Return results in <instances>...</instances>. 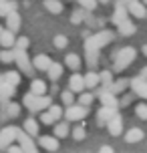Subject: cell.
Returning <instances> with one entry per match:
<instances>
[{
    "instance_id": "cell-1",
    "label": "cell",
    "mask_w": 147,
    "mask_h": 153,
    "mask_svg": "<svg viewBox=\"0 0 147 153\" xmlns=\"http://www.w3.org/2000/svg\"><path fill=\"white\" fill-rule=\"evenodd\" d=\"M115 32L113 30H99L95 34H89L85 38V53H87V67L93 69L99 65V51L103 46H107L109 42H113Z\"/></svg>"
},
{
    "instance_id": "cell-2",
    "label": "cell",
    "mask_w": 147,
    "mask_h": 153,
    "mask_svg": "<svg viewBox=\"0 0 147 153\" xmlns=\"http://www.w3.org/2000/svg\"><path fill=\"white\" fill-rule=\"evenodd\" d=\"M22 105L28 109L30 113H40V111H45V109H48L53 105V99L48 97L47 93H45V95H34L32 91H28L22 99Z\"/></svg>"
},
{
    "instance_id": "cell-3",
    "label": "cell",
    "mask_w": 147,
    "mask_h": 153,
    "mask_svg": "<svg viewBox=\"0 0 147 153\" xmlns=\"http://www.w3.org/2000/svg\"><path fill=\"white\" fill-rule=\"evenodd\" d=\"M135 56H137V51L133 48V46H123V48H119L113 56V71L115 73H123L133 61H135Z\"/></svg>"
},
{
    "instance_id": "cell-4",
    "label": "cell",
    "mask_w": 147,
    "mask_h": 153,
    "mask_svg": "<svg viewBox=\"0 0 147 153\" xmlns=\"http://www.w3.org/2000/svg\"><path fill=\"white\" fill-rule=\"evenodd\" d=\"M14 48V62L20 67V73H24V75L28 76H34V65L30 62V59H28V53H26V48H16V46H12Z\"/></svg>"
},
{
    "instance_id": "cell-5",
    "label": "cell",
    "mask_w": 147,
    "mask_h": 153,
    "mask_svg": "<svg viewBox=\"0 0 147 153\" xmlns=\"http://www.w3.org/2000/svg\"><path fill=\"white\" fill-rule=\"evenodd\" d=\"M87 113H89V107H85V105H81V103H73V105H69V107L65 109V119L67 121H81V119H85Z\"/></svg>"
},
{
    "instance_id": "cell-6",
    "label": "cell",
    "mask_w": 147,
    "mask_h": 153,
    "mask_svg": "<svg viewBox=\"0 0 147 153\" xmlns=\"http://www.w3.org/2000/svg\"><path fill=\"white\" fill-rule=\"evenodd\" d=\"M16 141H18V145L22 147V151H26V153H36L39 151V147H36V143H34V139H32V135L28 133V131L20 129Z\"/></svg>"
},
{
    "instance_id": "cell-7",
    "label": "cell",
    "mask_w": 147,
    "mask_h": 153,
    "mask_svg": "<svg viewBox=\"0 0 147 153\" xmlns=\"http://www.w3.org/2000/svg\"><path fill=\"white\" fill-rule=\"evenodd\" d=\"M18 127H14V125H10V127H4V129L0 131V149H6L8 145H12L16 141V137H18Z\"/></svg>"
},
{
    "instance_id": "cell-8",
    "label": "cell",
    "mask_w": 147,
    "mask_h": 153,
    "mask_svg": "<svg viewBox=\"0 0 147 153\" xmlns=\"http://www.w3.org/2000/svg\"><path fill=\"white\" fill-rule=\"evenodd\" d=\"M97 95H99V101H101V105H107V107H113L119 111V99H117V95L115 93H111L109 89H105V87H101L99 91H97Z\"/></svg>"
},
{
    "instance_id": "cell-9",
    "label": "cell",
    "mask_w": 147,
    "mask_h": 153,
    "mask_svg": "<svg viewBox=\"0 0 147 153\" xmlns=\"http://www.w3.org/2000/svg\"><path fill=\"white\" fill-rule=\"evenodd\" d=\"M127 18H129V8H127V2H125V0H119V2L115 4V12H113V16H111V22L119 26V24L125 22Z\"/></svg>"
},
{
    "instance_id": "cell-10",
    "label": "cell",
    "mask_w": 147,
    "mask_h": 153,
    "mask_svg": "<svg viewBox=\"0 0 147 153\" xmlns=\"http://www.w3.org/2000/svg\"><path fill=\"white\" fill-rule=\"evenodd\" d=\"M133 89V93H135V97H141V99H147V79H143V76H135V79H131V85H129Z\"/></svg>"
},
{
    "instance_id": "cell-11",
    "label": "cell",
    "mask_w": 147,
    "mask_h": 153,
    "mask_svg": "<svg viewBox=\"0 0 147 153\" xmlns=\"http://www.w3.org/2000/svg\"><path fill=\"white\" fill-rule=\"evenodd\" d=\"M107 131L113 135V137H119V135L123 133V117H121L119 113H115L107 121Z\"/></svg>"
},
{
    "instance_id": "cell-12",
    "label": "cell",
    "mask_w": 147,
    "mask_h": 153,
    "mask_svg": "<svg viewBox=\"0 0 147 153\" xmlns=\"http://www.w3.org/2000/svg\"><path fill=\"white\" fill-rule=\"evenodd\" d=\"M127 8H129V14H131L133 18H147V4H143L141 0L129 2Z\"/></svg>"
},
{
    "instance_id": "cell-13",
    "label": "cell",
    "mask_w": 147,
    "mask_h": 153,
    "mask_svg": "<svg viewBox=\"0 0 147 153\" xmlns=\"http://www.w3.org/2000/svg\"><path fill=\"white\" fill-rule=\"evenodd\" d=\"M39 145L42 149H47V151H59V137H54V135H40Z\"/></svg>"
},
{
    "instance_id": "cell-14",
    "label": "cell",
    "mask_w": 147,
    "mask_h": 153,
    "mask_svg": "<svg viewBox=\"0 0 147 153\" xmlns=\"http://www.w3.org/2000/svg\"><path fill=\"white\" fill-rule=\"evenodd\" d=\"M69 89L73 93H83L87 89V87H85V76L79 75L77 71H75V73H73V76L69 79Z\"/></svg>"
},
{
    "instance_id": "cell-15",
    "label": "cell",
    "mask_w": 147,
    "mask_h": 153,
    "mask_svg": "<svg viewBox=\"0 0 147 153\" xmlns=\"http://www.w3.org/2000/svg\"><path fill=\"white\" fill-rule=\"evenodd\" d=\"M14 91H16V87L10 85V83H6V79H4V85L0 87V103H2V107H6L8 101L14 97Z\"/></svg>"
},
{
    "instance_id": "cell-16",
    "label": "cell",
    "mask_w": 147,
    "mask_h": 153,
    "mask_svg": "<svg viewBox=\"0 0 147 153\" xmlns=\"http://www.w3.org/2000/svg\"><path fill=\"white\" fill-rule=\"evenodd\" d=\"M117 113V109L113 107H107V105H101V109L97 111V123L99 125H107V121Z\"/></svg>"
},
{
    "instance_id": "cell-17",
    "label": "cell",
    "mask_w": 147,
    "mask_h": 153,
    "mask_svg": "<svg viewBox=\"0 0 147 153\" xmlns=\"http://www.w3.org/2000/svg\"><path fill=\"white\" fill-rule=\"evenodd\" d=\"M16 42V32L10 30V28H4V32L0 34V46H4V48H12Z\"/></svg>"
},
{
    "instance_id": "cell-18",
    "label": "cell",
    "mask_w": 147,
    "mask_h": 153,
    "mask_svg": "<svg viewBox=\"0 0 147 153\" xmlns=\"http://www.w3.org/2000/svg\"><path fill=\"white\" fill-rule=\"evenodd\" d=\"M32 65H34V69H36V71H45V73H47L48 67L53 65V61H50L48 54H36L34 61H32Z\"/></svg>"
},
{
    "instance_id": "cell-19",
    "label": "cell",
    "mask_w": 147,
    "mask_h": 153,
    "mask_svg": "<svg viewBox=\"0 0 147 153\" xmlns=\"http://www.w3.org/2000/svg\"><path fill=\"white\" fill-rule=\"evenodd\" d=\"M135 32H137V26H135V24H133L129 18L117 26V34H121V36H133Z\"/></svg>"
},
{
    "instance_id": "cell-20",
    "label": "cell",
    "mask_w": 147,
    "mask_h": 153,
    "mask_svg": "<svg viewBox=\"0 0 147 153\" xmlns=\"http://www.w3.org/2000/svg\"><path fill=\"white\" fill-rule=\"evenodd\" d=\"M99 85H101V75H99V73H95V71L91 69L85 75V87H87V89H91V91H95Z\"/></svg>"
},
{
    "instance_id": "cell-21",
    "label": "cell",
    "mask_w": 147,
    "mask_h": 153,
    "mask_svg": "<svg viewBox=\"0 0 147 153\" xmlns=\"http://www.w3.org/2000/svg\"><path fill=\"white\" fill-rule=\"evenodd\" d=\"M18 115H20V105H18V103L8 101L6 107H2V119H6V117H10V119H16Z\"/></svg>"
},
{
    "instance_id": "cell-22",
    "label": "cell",
    "mask_w": 147,
    "mask_h": 153,
    "mask_svg": "<svg viewBox=\"0 0 147 153\" xmlns=\"http://www.w3.org/2000/svg\"><path fill=\"white\" fill-rule=\"evenodd\" d=\"M4 18H6V28H10V30H14V32L20 30V14H18L16 10H12V12L6 14Z\"/></svg>"
},
{
    "instance_id": "cell-23",
    "label": "cell",
    "mask_w": 147,
    "mask_h": 153,
    "mask_svg": "<svg viewBox=\"0 0 147 153\" xmlns=\"http://www.w3.org/2000/svg\"><path fill=\"white\" fill-rule=\"evenodd\" d=\"M81 65H83V59H81L79 54H75V53L67 54V59H65V67H67V69L79 71V69H81Z\"/></svg>"
},
{
    "instance_id": "cell-24",
    "label": "cell",
    "mask_w": 147,
    "mask_h": 153,
    "mask_svg": "<svg viewBox=\"0 0 147 153\" xmlns=\"http://www.w3.org/2000/svg\"><path fill=\"white\" fill-rule=\"evenodd\" d=\"M143 137H145V133H143V129H139V127H133V129H129L125 133V141H127V143H139Z\"/></svg>"
},
{
    "instance_id": "cell-25",
    "label": "cell",
    "mask_w": 147,
    "mask_h": 153,
    "mask_svg": "<svg viewBox=\"0 0 147 153\" xmlns=\"http://www.w3.org/2000/svg\"><path fill=\"white\" fill-rule=\"evenodd\" d=\"M62 71H65V67H62L61 62H53V65L48 67L47 75H48V79H50V81H59V79L62 76Z\"/></svg>"
},
{
    "instance_id": "cell-26",
    "label": "cell",
    "mask_w": 147,
    "mask_h": 153,
    "mask_svg": "<svg viewBox=\"0 0 147 153\" xmlns=\"http://www.w3.org/2000/svg\"><path fill=\"white\" fill-rule=\"evenodd\" d=\"M129 85H131V81H127V79H119V81H113V83H111L109 91L115 93V95H121V93H123Z\"/></svg>"
},
{
    "instance_id": "cell-27",
    "label": "cell",
    "mask_w": 147,
    "mask_h": 153,
    "mask_svg": "<svg viewBox=\"0 0 147 153\" xmlns=\"http://www.w3.org/2000/svg\"><path fill=\"white\" fill-rule=\"evenodd\" d=\"M45 8H47L50 14H61L65 6H62L61 0H45Z\"/></svg>"
},
{
    "instance_id": "cell-28",
    "label": "cell",
    "mask_w": 147,
    "mask_h": 153,
    "mask_svg": "<svg viewBox=\"0 0 147 153\" xmlns=\"http://www.w3.org/2000/svg\"><path fill=\"white\" fill-rule=\"evenodd\" d=\"M69 133H71V129H69V123H67V121H61V123L54 125V137L65 139Z\"/></svg>"
},
{
    "instance_id": "cell-29",
    "label": "cell",
    "mask_w": 147,
    "mask_h": 153,
    "mask_svg": "<svg viewBox=\"0 0 147 153\" xmlns=\"http://www.w3.org/2000/svg\"><path fill=\"white\" fill-rule=\"evenodd\" d=\"M16 8H18V4H16L14 0H2V2H0V16L10 14V12L16 10Z\"/></svg>"
},
{
    "instance_id": "cell-30",
    "label": "cell",
    "mask_w": 147,
    "mask_h": 153,
    "mask_svg": "<svg viewBox=\"0 0 147 153\" xmlns=\"http://www.w3.org/2000/svg\"><path fill=\"white\" fill-rule=\"evenodd\" d=\"M30 91L34 95H45L47 93V81H40V79H34L30 83Z\"/></svg>"
},
{
    "instance_id": "cell-31",
    "label": "cell",
    "mask_w": 147,
    "mask_h": 153,
    "mask_svg": "<svg viewBox=\"0 0 147 153\" xmlns=\"http://www.w3.org/2000/svg\"><path fill=\"white\" fill-rule=\"evenodd\" d=\"M24 131H28L32 137H36V135H39V121L32 119V117H28V119L24 121Z\"/></svg>"
},
{
    "instance_id": "cell-32",
    "label": "cell",
    "mask_w": 147,
    "mask_h": 153,
    "mask_svg": "<svg viewBox=\"0 0 147 153\" xmlns=\"http://www.w3.org/2000/svg\"><path fill=\"white\" fill-rule=\"evenodd\" d=\"M4 79H6V83L14 85V87L20 85V73L18 71H8V73H4Z\"/></svg>"
},
{
    "instance_id": "cell-33",
    "label": "cell",
    "mask_w": 147,
    "mask_h": 153,
    "mask_svg": "<svg viewBox=\"0 0 147 153\" xmlns=\"http://www.w3.org/2000/svg\"><path fill=\"white\" fill-rule=\"evenodd\" d=\"M99 75H101V87L109 89L111 83H113V71H103V73H99Z\"/></svg>"
},
{
    "instance_id": "cell-34",
    "label": "cell",
    "mask_w": 147,
    "mask_h": 153,
    "mask_svg": "<svg viewBox=\"0 0 147 153\" xmlns=\"http://www.w3.org/2000/svg\"><path fill=\"white\" fill-rule=\"evenodd\" d=\"M93 101H95V95H93V93H79V103H81V105L89 107Z\"/></svg>"
},
{
    "instance_id": "cell-35",
    "label": "cell",
    "mask_w": 147,
    "mask_h": 153,
    "mask_svg": "<svg viewBox=\"0 0 147 153\" xmlns=\"http://www.w3.org/2000/svg\"><path fill=\"white\" fill-rule=\"evenodd\" d=\"M61 99H62V105H65V107H69V105H73V103H75V93L69 89V91L61 93Z\"/></svg>"
},
{
    "instance_id": "cell-36",
    "label": "cell",
    "mask_w": 147,
    "mask_h": 153,
    "mask_svg": "<svg viewBox=\"0 0 147 153\" xmlns=\"http://www.w3.org/2000/svg\"><path fill=\"white\" fill-rule=\"evenodd\" d=\"M54 121H56V119L50 115V111H47V109L40 111V123H42V125H54Z\"/></svg>"
},
{
    "instance_id": "cell-37",
    "label": "cell",
    "mask_w": 147,
    "mask_h": 153,
    "mask_svg": "<svg viewBox=\"0 0 147 153\" xmlns=\"http://www.w3.org/2000/svg\"><path fill=\"white\" fill-rule=\"evenodd\" d=\"M0 61L6 62V65L14 62V48H12V51H2V53H0Z\"/></svg>"
},
{
    "instance_id": "cell-38",
    "label": "cell",
    "mask_w": 147,
    "mask_h": 153,
    "mask_svg": "<svg viewBox=\"0 0 147 153\" xmlns=\"http://www.w3.org/2000/svg\"><path fill=\"white\" fill-rule=\"evenodd\" d=\"M83 20H85V8H83V10H75L73 16H71V22L73 24H81Z\"/></svg>"
},
{
    "instance_id": "cell-39",
    "label": "cell",
    "mask_w": 147,
    "mask_h": 153,
    "mask_svg": "<svg viewBox=\"0 0 147 153\" xmlns=\"http://www.w3.org/2000/svg\"><path fill=\"white\" fill-rule=\"evenodd\" d=\"M67 45H69V38L65 36V34H56L54 36V46L56 48H67Z\"/></svg>"
},
{
    "instance_id": "cell-40",
    "label": "cell",
    "mask_w": 147,
    "mask_h": 153,
    "mask_svg": "<svg viewBox=\"0 0 147 153\" xmlns=\"http://www.w3.org/2000/svg\"><path fill=\"white\" fill-rule=\"evenodd\" d=\"M135 115H137L139 119H143V121H147V105L145 103H139V105L135 107Z\"/></svg>"
},
{
    "instance_id": "cell-41",
    "label": "cell",
    "mask_w": 147,
    "mask_h": 153,
    "mask_svg": "<svg viewBox=\"0 0 147 153\" xmlns=\"http://www.w3.org/2000/svg\"><path fill=\"white\" fill-rule=\"evenodd\" d=\"M48 111H50V115H53V117L56 119V121H59V119H61L62 115H65V111H62V107H61V105H50V107H48Z\"/></svg>"
},
{
    "instance_id": "cell-42",
    "label": "cell",
    "mask_w": 147,
    "mask_h": 153,
    "mask_svg": "<svg viewBox=\"0 0 147 153\" xmlns=\"http://www.w3.org/2000/svg\"><path fill=\"white\" fill-rule=\"evenodd\" d=\"M79 6L85 8V10H91V12H93L95 8H97V0H79Z\"/></svg>"
},
{
    "instance_id": "cell-43",
    "label": "cell",
    "mask_w": 147,
    "mask_h": 153,
    "mask_svg": "<svg viewBox=\"0 0 147 153\" xmlns=\"http://www.w3.org/2000/svg\"><path fill=\"white\" fill-rule=\"evenodd\" d=\"M71 135H73L75 141H83V139H85V129H83V127H75Z\"/></svg>"
},
{
    "instance_id": "cell-44",
    "label": "cell",
    "mask_w": 147,
    "mask_h": 153,
    "mask_svg": "<svg viewBox=\"0 0 147 153\" xmlns=\"http://www.w3.org/2000/svg\"><path fill=\"white\" fill-rule=\"evenodd\" d=\"M14 46L16 48H28V46H30V40H28L26 36H18L16 42H14Z\"/></svg>"
},
{
    "instance_id": "cell-45",
    "label": "cell",
    "mask_w": 147,
    "mask_h": 153,
    "mask_svg": "<svg viewBox=\"0 0 147 153\" xmlns=\"http://www.w3.org/2000/svg\"><path fill=\"white\" fill-rule=\"evenodd\" d=\"M135 95V93H133ZM133 95H123L121 99H119V107H127V105H131L133 103Z\"/></svg>"
},
{
    "instance_id": "cell-46",
    "label": "cell",
    "mask_w": 147,
    "mask_h": 153,
    "mask_svg": "<svg viewBox=\"0 0 147 153\" xmlns=\"http://www.w3.org/2000/svg\"><path fill=\"white\" fill-rule=\"evenodd\" d=\"M6 151H10V153H18V151H22V147H20V145H14V143H12V145H8V147H6Z\"/></svg>"
},
{
    "instance_id": "cell-47",
    "label": "cell",
    "mask_w": 147,
    "mask_h": 153,
    "mask_svg": "<svg viewBox=\"0 0 147 153\" xmlns=\"http://www.w3.org/2000/svg\"><path fill=\"white\" fill-rule=\"evenodd\" d=\"M99 151H101V153H113V147H109V145H103V147L99 149Z\"/></svg>"
},
{
    "instance_id": "cell-48",
    "label": "cell",
    "mask_w": 147,
    "mask_h": 153,
    "mask_svg": "<svg viewBox=\"0 0 147 153\" xmlns=\"http://www.w3.org/2000/svg\"><path fill=\"white\" fill-rule=\"evenodd\" d=\"M139 75L143 76V79H147V65H145V67H141V71H139Z\"/></svg>"
},
{
    "instance_id": "cell-49",
    "label": "cell",
    "mask_w": 147,
    "mask_h": 153,
    "mask_svg": "<svg viewBox=\"0 0 147 153\" xmlns=\"http://www.w3.org/2000/svg\"><path fill=\"white\" fill-rule=\"evenodd\" d=\"M97 2H99V4H109L111 0H97Z\"/></svg>"
},
{
    "instance_id": "cell-50",
    "label": "cell",
    "mask_w": 147,
    "mask_h": 153,
    "mask_svg": "<svg viewBox=\"0 0 147 153\" xmlns=\"http://www.w3.org/2000/svg\"><path fill=\"white\" fill-rule=\"evenodd\" d=\"M141 51H143V54L147 56V45H143V48H141Z\"/></svg>"
},
{
    "instance_id": "cell-51",
    "label": "cell",
    "mask_w": 147,
    "mask_h": 153,
    "mask_svg": "<svg viewBox=\"0 0 147 153\" xmlns=\"http://www.w3.org/2000/svg\"><path fill=\"white\" fill-rule=\"evenodd\" d=\"M4 85V75H0V87Z\"/></svg>"
},
{
    "instance_id": "cell-52",
    "label": "cell",
    "mask_w": 147,
    "mask_h": 153,
    "mask_svg": "<svg viewBox=\"0 0 147 153\" xmlns=\"http://www.w3.org/2000/svg\"><path fill=\"white\" fill-rule=\"evenodd\" d=\"M125 2H127V4H129V2H137V0H125Z\"/></svg>"
},
{
    "instance_id": "cell-53",
    "label": "cell",
    "mask_w": 147,
    "mask_h": 153,
    "mask_svg": "<svg viewBox=\"0 0 147 153\" xmlns=\"http://www.w3.org/2000/svg\"><path fill=\"white\" fill-rule=\"evenodd\" d=\"M2 32H4V28H2V26H0V34H2Z\"/></svg>"
},
{
    "instance_id": "cell-54",
    "label": "cell",
    "mask_w": 147,
    "mask_h": 153,
    "mask_svg": "<svg viewBox=\"0 0 147 153\" xmlns=\"http://www.w3.org/2000/svg\"><path fill=\"white\" fill-rule=\"evenodd\" d=\"M141 2H143V4H147V0H141Z\"/></svg>"
},
{
    "instance_id": "cell-55",
    "label": "cell",
    "mask_w": 147,
    "mask_h": 153,
    "mask_svg": "<svg viewBox=\"0 0 147 153\" xmlns=\"http://www.w3.org/2000/svg\"><path fill=\"white\" fill-rule=\"evenodd\" d=\"M0 2H2V0H0Z\"/></svg>"
},
{
    "instance_id": "cell-56",
    "label": "cell",
    "mask_w": 147,
    "mask_h": 153,
    "mask_svg": "<svg viewBox=\"0 0 147 153\" xmlns=\"http://www.w3.org/2000/svg\"><path fill=\"white\" fill-rule=\"evenodd\" d=\"M0 62H2V61H0Z\"/></svg>"
}]
</instances>
